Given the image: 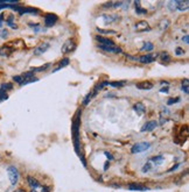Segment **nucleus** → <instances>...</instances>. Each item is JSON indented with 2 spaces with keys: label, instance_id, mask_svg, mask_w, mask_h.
<instances>
[{
  "label": "nucleus",
  "instance_id": "c03bdc74",
  "mask_svg": "<svg viewBox=\"0 0 189 192\" xmlns=\"http://www.w3.org/2000/svg\"><path fill=\"white\" fill-rule=\"evenodd\" d=\"M32 192H36V191H34V190H33V191H32Z\"/></svg>",
  "mask_w": 189,
  "mask_h": 192
},
{
  "label": "nucleus",
  "instance_id": "bb28decb",
  "mask_svg": "<svg viewBox=\"0 0 189 192\" xmlns=\"http://www.w3.org/2000/svg\"><path fill=\"white\" fill-rule=\"evenodd\" d=\"M135 12H137L138 14L146 13V10H141V7H140V3H139V1H135Z\"/></svg>",
  "mask_w": 189,
  "mask_h": 192
},
{
  "label": "nucleus",
  "instance_id": "e433bc0d",
  "mask_svg": "<svg viewBox=\"0 0 189 192\" xmlns=\"http://www.w3.org/2000/svg\"><path fill=\"white\" fill-rule=\"evenodd\" d=\"M182 41H183L186 44H188V43H189V36H188V35L183 36V37H182Z\"/></svg>",
  "mask_w": 189,
  "mask_h": 192
},
{
  "label": "nucleus",
  "instance_id": "79ce46f5",
  "mask_svg": "<svg viewBox=\"0 0 189 192\" xmlns=\"http://www.w3.org/2000/svg\"><path fill=\"white\" fill-rule=\"evenodd\" d=\"M14 192H26V191H25L24 189H17V190H15Z\"/></svg>",
  "mask_w": 189,
  "mask_h": 192
},
{
  "label": "nucleus",
  "instance_id": "393cba45",
  "mask_svg": "<svg viewBox=\"0 0 189 192\" xmlns=\"http://www.w3.org/2000/svg\"><path fill=\"white\" fill-rule=\"evenodd\" d=\"M181 88H182V91H183L184 93H189V88H188V79L182 80V86H181Z\"/></svg>",
  "mask_w": 189,
  "mask_h": 192
},
{
  "label": "nucleus",
  "instance_id": "5701e85b",
  "mask_svg": "<svg viewBox=\"0 0 189 192\" xmlns=\"http://www.w3.org/2000/svg\"><path fill=\"white\" fill-rule=\"evenodd\" d=\"M153 48H154V46H153V43H151V42H146L145 44H144V47L141 48V50L142 51H151V50H153Z\"/></svg>",
  "mask_w": 189,
  "mask_h": 192
},
{
  "label": "nucleus",
  "instance_id": "f704fd0d",
  "mask_svg": "<svg viewBox=\"0 0 189 192\" xmlns=\"http://www.w3.org/2000/svg\"><path fill=\"white\" fill-rule=\"evenodd\" d=\"M175 54H176L177 56H181V55L184 54V50H183L182 48H176V49H175Z\"/></svg>",
  "mask_w": 189,
  "mask_h": 192
},
{
  "label": "nucleus",
  "instance_id": "412c9836",
  "mask_svg": "<svg viewBox=\"0 0 189 192\" xmlns=\"http://www.w3.org/2000/svg\"><path fill=\"white\" fill-rule=\"evenodd\" d=\"M93 97H94V95H93V93H92V92L88 93V94L85 95V98L83 99V105H84V106H86V105H88V104L90 103V100H91V99H92Z\"/></svg>",
  "mask_w": 189,
  "mask_h": 192
},
{
  "label": "nucleus",
  "instance_id": "7ed1b4c3",
  "mask_svg": "<svg viewBox=\"0 0 189 192\" xmlns=\"http://www.w3.org/2000/svg\"><path fill=\"white\" fill-rule=\"evenodd\" d=\"M149 147H151V143H149V142H138V143H135V144L132 147L131 151H132L133 154H139V153L146 151L147 149H149Z\"/></svg>",
  "mask_w": 189,
  "mask_h": 192
},
{
  "label": "nucleus",
  "instance_id": "dca6fc26",
  "mask_svg": "<svg viewBox=\"0 0 189 192\" xmlns=\"http://www.w3.org/2000/svg\"><path fill=\"white\" fill-rule=\"evenodd\" d=\"M189 7V1L184 0V1H176V10L179 11H187Z\"/></svg>",
  "mask_w": 189,
  "mask_h": 192
},
{
  "label": "nucleus",
  "instance_id": "a878e982",
  "mask_svg": "<svg viewBox=\"0 0 189 192\" xmlns=\"http://www.w3.org/2000/svg\"><path fill=\"white\" fill-rule=\"evenodd\" d=\"M50 66V64L48 63V64H46V65H42V66H40V68H33L32 69V71L33 72H38V71H43V70H47L48 68Z\"/></svg>",
  "mask_w": 189,
  "mask_h": 192
},
{
  "label": "nucleus",
  "instance_id": "20e7f679",
  "mask_svg": "<svg viewBox=\"0 0 189 192\" xmlns=\"http://www.w3.org/2000/svg\"><path fill=\"white\" fill-rule=\"evenodd\" d=\"M75 48H76L75 41L71 40V39H69V40H67V41L63 43V46H62V48H61V51H62V54H69V52L74 51Z\"/></svg>",
  "mask_w": 189,
  "mask_h": 192
},
{
  "label": "nucleus",
  "instance_id": "9b49d317",
  "mask_svg": "<svg viewBox=\"0 0 189 192\" xmlns=\"http://www.w3.org/2000/svg\"><path fill=\"white\" fill-rule=\"evenodd\" d=\"M94 39L98 41L99 44H103V46H116L112 40H110L108 37H104V36H98L97 35V36H94Z\"/></svg>",
  "mask_w": 189,
  "mask_h": 192
},
{
  "label": "nucleus",
  "instance_id": "2eb2a0df",
  "mask_svg": "<svg viewBox=\"0 0 189 192\" xmlns=\"http://www.w3.org/2000/svg\"><path fill=\"white\" fill-rule=\"evenodd\" d=\"M135 86L139 90H151L153 87V84L151 81H140V83L135 84Z\"/></svg>",
  "mask_w": 189,
  "mask_h": 192
},
{
  "label": "nucleus",
  "instance_id": "4be33fe9",
  "mask_svg": "<svg viewBox=\"0 0 189 192\" xmlns=\"http://www.w3.org/2000/svg\"><path fill=\"white\" fill-rule=\"evenodd\" d=\"M69 62H70V61H69V58H67V57H65V58H63V59L60 62V65H58V68H56L54 71H57V70H60L61 68H64V66H67V65L69 64Z\"/></svg>",
  "mask_w": 189,
  "mask_h": 192
},
{
  "label": "nucleus",
  "instance_id": "a19ab883",
  "mask_svg": "<svg viewBox=\"0 0 189 192\" xmlns=\"http://www.w3.org/2000/svg\"><path fill=\"white\" fill-rule=\"evenodd\" d=\"M177 166H179V164H175V165H174V168H172V169H169L168 171H173V170H175V169H177Z\"/></svg>",
  "mask_w": 189,
  "mask_h": 192
},
{
  "label": "nucleus",
  "instance_id": "1a4fd4ad",
  "mask_svg": "<svg viewBox=\"0 0 189 192\" xmlns=\"http://www.w3.org/2000/svg\"><path fill=\"white\" fill-rule=\"evenodd\" d=\"M49 48H50L49 43H41L40 46H38V47L34 49V55H36V56H40V55H42L43 52H46V51H47Z\"/></svg>",
  "mask_w": 189,
  "mask_h": 192
},
{
  "label": "nucleus",
  "instance_id": "c85d7f7f",
  "mask_svg": "<svg viewBox=\"0 0 189 192\" xmlns=\"http://www.w3.org/2000/svg\"><path fill=\"white\" fill-rule=\"evenodd\" d=\"M151 169H152V166H151V162H147V163H146V164H145V165L142 166L141 171H142V172L145 173V172H148V171H149Z\"/></svg>",
  "mask_w": 189,
  "mask_h": 192
},
{
  "label": "nucleus",
  "instance_id": "9d476101",
  "mask_svg": "<svg viewBox=\"0 0 189 192\" xmlns=\"http://www.w3.org/2000/svg\"><path fill=\"white\" fill-rule=\"evenodd\" d=\"M127 187L132 191H147L148 190V187L146 185H142L140 183H131V184H129Z\"/></svg>",
  "mask_w": 189,
  "mask_h": 192
},
{
  "label": "nucleus",
  "instance_id": "7c9ffc66",
  "mask_svg": "<svg viewBox=\"0 0 189 192\" xmlns=\"http://www.w3.org/2000/svg\"><path fill=\"white\" fill-rule=\"evenodd\" d=\"M168 25H169V21H168V20H162V21L160 22V28H161V29H166V28L168 27Z\"/></svg>",
  "mask_w": 189,
  "mask_h": 192
},
{
  "label": "nucleus",
  "instance_id": "58836bf2",
  "mask_svg": "<svg viewBox=\"0 0 189 192\" xmlns=\"http://www.w3.org/2000/svg\"><path fill=\"white\" fill-rule=\"evenodd\" d=\"M161 93H168V87H165V88H161L160 90Z\"/></svg>",
  "mask_w": 189,
  "mask_h": 192
},
{
  "label": "nucleus",
  "instance_id": "f3484780",
  "mask_svg": "<svg viewBox=\"0 0 189 192\" xmlns=\"http://www.w3.org/2000/svg\"><path fill=\"white\" fill-rule=\"evenodd\" d=\"M13 52V48L10 46H4L3 48H0V55L1 56H10Z\"/></svg>",
  "mask_w": 189,
  "mask_h": 192
},
{
  "label": "nucleus",
  "instance_id": "a211bd4d",
  "mask_svg": "<svg viewBox=\"0 0 189 192\" xmlns=\"http://www.w3.org/2000/svg\"><path fill=\"white\" fill-rule=\"evenodd\" d=\"M160 61H161V63L163 64H167V63H169L170 61H172V58H170V56L167 54V52H162L161 55H160Z\"/></svg>",
  "mask_w": 189,
  "mask_h": 192
},
{
  "label": "nucleus",
  "instance_id": "39448f33",
  "mask_svg": "<svg viewBox=\"0 0 189 192\" xmlns=\"http://www.w3.org/2000/svg\"><path fill=\"white\" fill-rule=\"evenodd\" d=\"M57 20H58L57 15H55V14H53V13H47V14L44 15V25H46L47 27H53V26L57 22Z\"/></svg>",
  "mask_w": 189,
  "mask_h": 192
},
{
  "label": "nucleus",
  "instance_id": "4468645a",
  "mask_svg": "<svg viewBox=\"0 0 189 192\" xmlns=\"http://www.w3.org/2000/svg\"><path fill=\"white\" fill-rule=\"evenodd\" d=\"M27 182H28V184H29V186L31 187H33V189H39L40 187V182L36 179V178H34L33 176H28L27 177Z\"/></svg>",
  "mask_w": 189,
  "mask_h": 192
},
{
  "label": "nucleus",
  "instance_id": "cd10ccee",
  "mask_svg": "<svg viewBox=\"0 0 189 192\" xmlns=\"http://www.w3.org/2000/svg\"><path fill=\"white\" fill-rule=\"evenodd\" d=\"M8 98V95L6 94V91L1 90L0 88V102H3V100H6Z\"/></svg>",
  "mask_w": 189,
  "mask_h": 192
},
{
  "label": "nucleus",
  "instance_id": "c9c22d12",
  "mask_svg": "<svg viewBox=\"0 0 189 192\" xmlns=\"http://www.w3.org/2000/svg\"><path fill=\"white\" fill-rule=\"evenodd\" d=\"M7 35H8V32H7L6 29H4V30L0 32V37H6Z\"/></svg>",
  "mask_w": 189,
  "mask_h": 192
},
{
  "label": "nucleus",
  "instance_id": "c756f323",
  "mask_svg": "<svg viewBox=\"0 0 189 192\" xmlns=\"http://www.w3.org/2000/svg\"><path fill=\"white\" fill-rule=\"evenodd\" d=\"M13 87V84L12 83H6V84H3L1 85V90L6 91V90H11Z\"/></svg>",
  "mask_w": 189,
  "mask_h": 192
},
{
  "label": "nucleus",
  "instance_id": "f257e3e1",
  "mask_svg": "<svg viewBox=\"0 0 189 192\" xmlns=\"http://www.w3.org/2000/svg\"><path fill=\"white\" fill-rule=\"evenodd\" d=\"M79 117H81V111H78L74 118V122H72V135H74V144H75V149L76 153L79 154V136H78V132H79Z\"/></svg>",
  "mask_w": 189,
  "mask_h": 192
},
{
  "label": "nucleus",
  "instance_id": "4c0bfd02",
  "mask_svg": "<svg viewBox=\"0 0 189 192\" xmlns=\"http://www.w3.org/2000/svg\"><path fill=\"white\" fill-rule=\"evenodd\" d=\"M104 154H105V156H106V157H108L109 160H112V158H113V157H112V155H111L110 153H108V151H105Z\"/></svg>",
  "mask_w": 189,
  "mask_h": 192
},
{
  "label": "nucleus",
  "instance_id": "6ab92c4d",
  "mask_svg": "<svg viewBox=\"0 0 189 192\" xmlns=\"http://www.w3.org/2000/svg\"><path fill=\"white\" fill-rule=\"evenodd\" d=\"M97 32L99 34H105V35H115L117 34L115 30H111V29H102V28H97Z\"/></svg>",
  "mask_w": 189,
  "mask_h": 192
},
{
  "label": "nucleus",
  "instance_id": "473e14b6",
  "mask_svg": "<svg viewBox=\"0 0 189 192\" xmlns=\"http://www.w3.org/2000/svg\"><path fill=\"white\" fill-rule=\"evenodd\" d=\"M168 8H169L170 11L176 10V1H169V3H168Z\"/></svg>",
  "mask_w": 189,
  "mask_h": 192
},
{
  "label": "nucleus",
  "instance_id": "aec40b11",
  "mask_svg": "<svg viewBox=\"0 0 189 192\" xmlns=\"http://www.w3.org/2000/svg\"><path fill=\"white\" fill-rule=\"evenodd\" d=\"M126 84L125 80H119V81H109V85L110 86H113V87H122Z\"/></svg>",
  "mask_w": 189,
  "mask_h": 192
},
{
  "label": "nucleus",
  "instance_id": "423d86ee",
  "mask_svg": "<svg viewBox=\"0 0 189 192\" xmlns=\"http://www.w3.org/2000/svg\"><path fill=\"white\" fill-rule=\"evenodd\" d=\"M98 48H101L102 50H104L106 52H112V54H122L123 52L122 48H119L118 46H103V44H98Z\"/></svg>",
  "mask_w": 189,
  "mask_h": 192
},
{
  "label": "nucleus",
  "instance_id": "72a5a7b5",
  "mask_svg": "<svg viewBox=\"0 0 189 192\" xmlns=\"http://www.w3.org/2000/svg\"><path fill=\"white\" fill-rule=\"evenodd\" d=\"M13 80L17 81V83H19V84L21 85V83L24 81V78H22V76H14V77H13Z\"/></svg>",
  "mask_w": 189,
  "mask_h": 192
},
{
  "label": "nucleus",
  "instance_id": "ddd939ff",
  "mask_svg": "<svg viewBox=\"0 0 189 192\" xmlns=\"http://www.w3.org/2000/svg\"><path fill=\"white\" fill-rule=\"evenodd\" d=\"M133 111L138 114V115H142L145 112H146V107L142 103H137L133 105Z\"/></svg>",
  "mask_w": 189,
  "mask_h": 192
},
{
  "label": "nucleus",
  "instance_id": "ea45409f",
  "mask_svg": "<svg viewBox=\"0 0 189 192\" xmlns=\"http://www.w3.org/2000/svg\"><path fill=\"white\" fill-rule=\"evenodd\" d=\"M42 192H49V189H48L47 186H43V187H42Z\"/></svg>",
  "mask_w": 189,
  "mask_h": 192
},
{
  "label": "nucleus",
  "instance_id": "0eeeda50",
  "mask_svg": "<svg viewBox=\"0 0 189 192\" xmlns=\"http://www.w3.org/2000/svg\"><path fill=\"white\" fill-rule=\"evenodd\" d=\"M151 27L148 25L147 21L145 20H141V21H138L137 25H135V30L139 32V33H142V32H146V30H149Z\"/></svg>",
  "mask_w": 189,
  "mask_h": 192
},
{
  "label": "nucleus",
  "instance_id": "37998d69",
  "mask_svg": "<svg viewBox=\"0 0 189 192\" xmlns=\"http://www.w3.org/2000/svg\"><path fill=\"white\" fill-rule=\"evenodd\" d=\"M108 165H109V162H105V164H104V170H108Z\"/></svg>",
  "mask_w": 189,
  "mask_h": 192
},
{
  "label": "nucleus",
  "instance_id": "f8f14e48",
  "mask_svg": "<svg viewBox=\"0 0 189 192\" xmlns=\"http://www.w3.org/2000/svg\"><path fill=\"white\" fill-rule=\"evenodd\" d=\"M156 126H158V122L156 121H148V122H146L142 126L141 131L142 132H152V131H154L156 128Z\"/></svg>",
  "mask_w": 189,
  "mask_h": 192
},
{
  "label": "nucleus",
  "instance_id": "6e6552de",
  "mask_svg": "<svg viewBox=\"0 0 189 192\" xmlns=\"http://www.w3.org/2000/svg\"><path fill=\"white\" fill-rule=\"evenodd\" d=\"M156 57H158V55H156V54H147V55H144V56L139 57V58H138V61H140V62H141V63H144V64H148V63L154 62Z\"/></svg>",
  "mask_w": 189,
  "mask_h": 192
},
{
  "label": "nucleus",
  "instance_id": "2f4dec72",
  "mask_svg": "<svg viewBox=\"0 0 189 192\" xmlns=\"http://www.w3.org/2000/svg\"><path fill=\"white\" fill-rule=\"evenodd\" d=\"M179 100H180V98H179V97H176V98H169V99L167 100V105H173V104L177 103Z\"/></svg>",
  "mask_w": 189,
  "mask_h": 192
},
{
  "label": "nucleus",
  "instance_id": "b1692460",
  "mask_svg": "<svg viewBox=\"0 0 189 192\" xmlns=\"http://www.w3.org/2000/svg\"><path fill=\"white\" fill-rule=\"evenodd\" d=\"M149 162H154L155 164H160L163 162V157L162 156H154V157H151Z\"/></svg>",
  "mask_w": 189,
  "mask_h": 192
},
{
  "label": "nucleus",
  "instance_id": "f03ea898",
  "mask_svg": "<svg viewBox=\"0 0 189 192\" xmlns=\"http://www.w3.org/2000/svg\"><path fill=\"white\" fill-rule=\"evenodd\" d=\"M7 173H8V178H10V182L12 185H15L18 183V179H19V171L15 166L13 165H10L7 168Z\"/></svg>",
  "mask_w": 189,
  "mask_h": 192
}]
</instances>
